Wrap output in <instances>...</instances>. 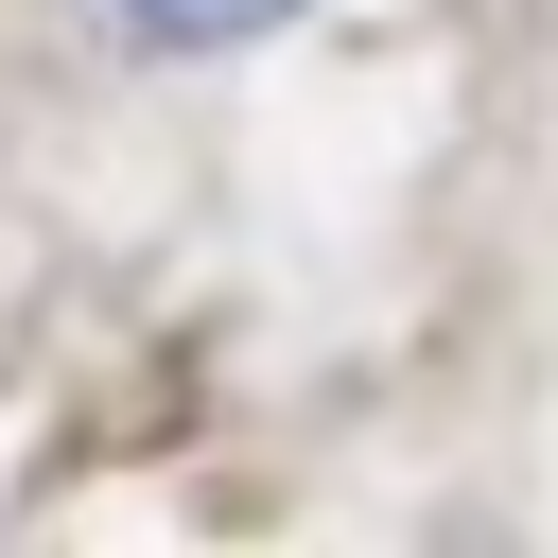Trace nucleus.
Masks as SVG:
<instances>
[{"mask_svg":"<svg viewBox=\"0 0 558 558\" xmlns=\"http://www.w3.org/2000/svg\"><path fill=\"white\" fill-rule=\"evenodd\" d=\"M296 0H122V35H157V52H244V35H279Z\"/></svg>","mask_w":558,"mask_h":558,"instance_id":"1","label":"nucleus"}]
</instances>
